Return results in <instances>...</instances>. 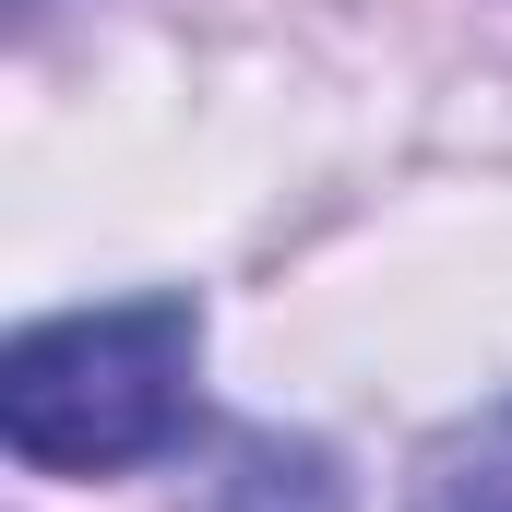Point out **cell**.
<instances>
[{"mask_svg":"<svg viewBox=\"0 0 512 512\" xmlns=\"http://www.w3.org/2000/svg\"><path fill=\"white\" fill-rule=\"evenodd\" d=\"M191 370H203V310L179 286L24 322L0 358V441L36 477H120L191 441Z\"/></svg>","mask_w":512,"mask_h":512,"instance_id":"6da1fadb","label":"cell"},{"mask_svg":"<svg viewBox=\"0 0 512 512\" xmlns=\"http://www.w3.org/2000/svg\"><path fill=\"white\" fill-rule=\"evenodd\" d=\"M215 512H346V465L322 441H286V429H251L215 477Z\"/></svg>","mask_w":512,"mask_h":512,"instance_id":"7a4b0ae2","label":"cell"},{"mask_svg":"<svg viewBox=\"0 0 512 512\" xmlns=\"http://www.w3.org/2000/svg\"><path fill=\"white\" fill-rule=\"evenodd\" d=\"M405 512H512V393L489 405V417H465V429L429 441Z\"/></svg>","mask_w":512,"mask_h":512,"instance_id":"3957f363","label":"cell"}]
</instances>
